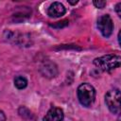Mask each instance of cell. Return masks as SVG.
<instances>
[{"label":"cell","instance_id":"obj_1","mask_svg":"<svg viewBox=\"0 0 121 121\" xmlns=\"http://www.w3.org/2000/svg\"><path fill=\"white\" fill-rule=\"evenodd\" d=\"M121 58L119 55H106L99 58H96L94 60L95 66L104 72H110L115 68H118L120 66Z\"/></svg>","mask_w":121,"mask_h":121},{"label":"cell","instance_id":"obj_2","mask_svg":"<svg viewBox=\"0 0 121 121\" xmlns=\"http://www.w3.org/2000/svg\"><path fill=\"white\" fill-rule=\"evenodd\" d=\"M78 98L79 103L84 107H90L95 99V88L85 82L81 83L78 87Z\"/></svg>","mask_w":121,"mask_h":121},{"label":"cell","instance_id":"obj_3","mask_svg":"<svg viewBox=\"0 0 121 121\" xmlns=\"http://www.w3.org/2000/svg\"><path fill=\"white\" fill-rule=\"evenodd\" d=\"M105 102L111 112L117 114L120 112V91L119 89L110 90L105 95Z\"/></svg>","mask_w":121,"mask_h":121},{"label":"cell","instance_id":"obj_4","mask_svg":"<svg viewBox=\"0 0 121 121\" xmlns=\"http://www.w3.org/2000/svg\"><path fill=\"white\" fill-rule=\"evenodd\" d=\"M97 27L105 38L110 37L113 30V23L110 15H101L97 20Z\"/></svg>","mask_w":121,"mask_h":121},{"label":"cell","instance_id":"obj_5","mask_svg":"<svg viewBox=\"0 0 121 121\" xmlns=\"http://www.w3.org/2000/svg\"><path fill=\"white\" fill-rule=\"evenodd\" d=\"M40 72L43 77L47 78H52L58 75V67L54 62L50 60H45L40 66Z\"/></svg>","mask_w":121,"mask_h":121},{"label":"cell","instance_id":"obj_6","mask_svg":"<svg viewBox=\"0 0 121 121\" xmlns=\"http://www.w3.org/2000/svg\"><path fill=\"white\" fill-rule=\"evenodd\" d=\"M66 12V9L64 6L60 2H54L52 3L49 8L47 9V15L51 18H59L64 15Z\"/></svg>","mask_w":121,"mask_h":121},{"label":"cell","instance_id":"obj_7","mask_svg":"<svg viewBox=\"0 0 121 121\" xmlns=\"http://www.w3.org/2000/svg\"><path fill=\"white\" fill-rule=\"evenodd\" d=\"M64 117L63 112L60 108H51L43 117V121H62Z\"/></svg>","mask_w":121,"mask_h":121},{"label":"cell","instance_id":"obj_8","mask_svg":"<svg viewBox=\"0 0 121 121\" xmlns=\"http://www.w3.org/2000/svg\"><path fill=\"white\" fill-rule=\"evenodd\" d=\"M14 85L17 89H25L27 85V80L25 77L22 76H18L14 78Z\"/></svg>","mask_w":121,"mask_h":121},{"label":"cell","instance_id":"obj_9","mask_svg":"<svg viewBox=\"0 0 121 121\" xmlns=\"http://www.w3.org/2000/svg\"><path fill=\"white\" fill-rule=\"evenodd\" d=\"M93 3H94V5H95L96 8H98V9H103V8L106 6V2H105V1L95 0V1H94Z\"/></svg>","mask_w":121,"mask_h":121},{"label":"cell","instance_id":"obj_10","mask_svg":"<svg viewBox=\"0 0 121 121\" xmlns=\"http://www.w3.org/2000/svg\"><path fill=\"white\" fill-rule=\"evenodd\" d=\"M64 21H62V22H58L56 25H51V26H54V27H61V26H66L68 23L66 22V23H64V24H62Z\"/></svg>","mask_w":121,"mask_h":121},{"label":"cell","instance_id":"obj_11","mask_svg":"<svg viewBox=\"0 0 121 121\" xmlns=\"http://www.w3.org/2000/svg\"><path fill=\"white\" fill-rule=\"evenodd\" d=\"M120 7H121V3H118V4L115 6V11H116V13H117V15H118V16H121Z\"/></svg>","mask_w":121,"mask_h":121},{"label":"cell","instance_id":"obj_12","mask_svg":"<svg viewBox=\"0 0 121 121\" xmlns=\"http://www.w3.org/2000/svg\"><path fill=\"white\" fill-rule=\"evenodd\" d=\"M0 121H6V115L1 110H0Z\"/></svg>","mask_w":121,"mask_h":121},{"label":"cell","instance_id":"obj_13","mask_svg":"<svg viewBox=\"0 0 121 121\" xmlns=\"http://www.w3.org/2000/svg\"><path fill=\"white\" fill-rule=\"evenodd\" d=\"M68 2H69V4H71V5H75V4L78 3V1H68Z\"/></svg>","mask_w":121,"mask_h":121},{"label":"cell","instance_id":"obj_14","mask_svg":"<svg viewBox=\"0 0 121 121\" xmlns=\"http://www.w3.org/2000/svg\"><path fill=\"white\" fill-rule=\"evenodd\" d=\"M116 121H120V117H118V118H117V120H116Z\"/></svg>","mask_w":121,"mask_h":121}]
</instances>
